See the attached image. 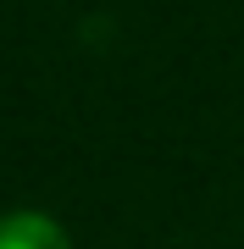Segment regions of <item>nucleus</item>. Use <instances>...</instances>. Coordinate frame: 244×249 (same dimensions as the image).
<instances>
[{
    "instance_id": "nucleus-1",
    "label": "nucleus",
    "mask_w": 244,
    "mask_h": 249,
    "mask_svg": "<svg viewBox=\"0 0 244 249\" xmlns=\"http://www.w3.org/2000/svg\"><path fill=\"white\" fill-rule=\"evenodd\" d=\"M0 249H73L56 216L45 211H6L0 216Z\"/></svg>"
}]
</instances>
